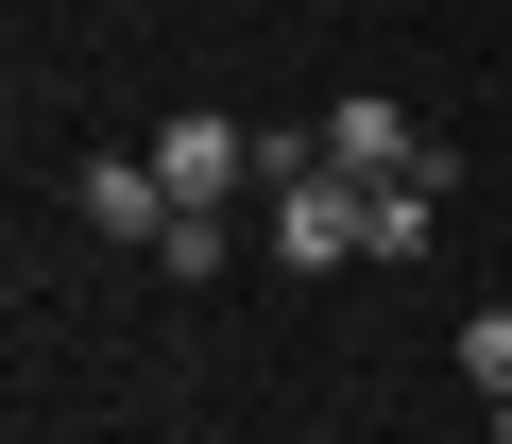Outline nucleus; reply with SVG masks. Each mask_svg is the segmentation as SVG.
<instances>
[{
	"label": "nucleus",
	"instance_id": "20e7f679",
	"mask_svg": "<svg viewBox=\"0 0 512 444\" xmlns=\"http://www.w3.org/2000/svg\"><path fill=\"white\" fill-rule=\"evenodd\" d=\"M69 205L103 222V240H137V257L171 240V188H154V154H86V188H69Z\"/></svg>",
	"mask_w": 512,
	"mask_h": 444
},
{
	"label": "nucleus",
	"instance_id": "f257e3e1",
	"mask_svg": "<svg viewBox=\"0 0 512 444\" xmlns=\"http://www.w3.org/2000/svg\"><path fill=\"white\" fill-rule=\"evenodd\" d=\"M256 240H274V257H291V274H342V257H359V240H376V188H359V171H325V154H308V171H291V188H274V222H256Z\"/></svg>",
	"mask_w": 512,
	"mask_h": 444
},
{
	"label": "nucleus",
	"instance_id": "7ed1b4c3",
	"mask_svg": "<svg viewBox=\"0 0 512 444\" xmlns=\"http://www.w3.org/2000/svg\"><path fill=\"white\" fill-rule=\"evenodd\" d=\"M427 154H444V137H410V103H376V86H359V103H325V171L393 188V171H427Z\"/></svg>",
	"mask_w": 512,
	"mask_h": 444
},
{
	"label": "nucleus",
	"instance_id": "0eeeda50",
	"mask_svg": "<svg viewBox=\"0 0 512 444\" xmlns=\"http://www.w3.org/2000/svg\"><path fill=\"white\" fill-rule=\"evenodd\" d=\"M495 444H512V427H495Z\"/></svg>",
	"mask_w": 512,
	"mask_h": 444
},
{
	"label": "nucleus",
	"instance_id": "423d86ee",
	"mask_svg": "<svg viewBox=\"0 0 512 444\" xmlns=\"http://www.w3.org/2000/svg\"><path fill=\"white\" fill-rule=\"evenodd\" d=\"M461 376H478V393L512 410V308H478V325H461Z\"/></svg>",
	"mask_w": 512,
	"mask_h": 444
},
{
	"label": "nucleus",
	"instance_id": "f03ea898",
	"mask_svg": "<svg viewBox=\"0 0 512 444\" xmlns=\"http://www.w3.org/2000/svg\"><path fill=\"white\" fill-rule=\"evenodd\" d=\"M154 188H171V205H239V188H274V137L222 120V103H188V120L154 137Z\"/></svg>",
	"mask_w": 512,
	"mask_h": 444
},
{
	"label": "nucleus",
	"instance_id": "39448f33",
	"mask_svg": "<svg viewBox=\"0 0 512 444\" xmlns=\"http://www.w3.org/2000/svg\"><path fill=\"white\" fill-rule=\"evenodd\" d=\"M427 240H444V154L376 188V240H359V257H427Z\"/></svg>",
	"mask_w": 512,
	"mask_h": 444
}]
</instances>
